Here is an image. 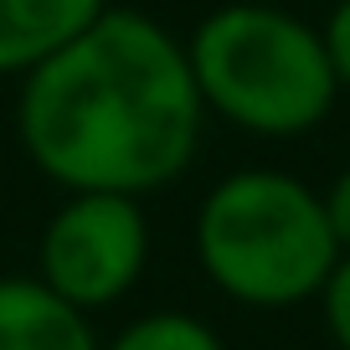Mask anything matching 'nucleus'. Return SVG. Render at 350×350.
<instances>
[{"label": "nucleus", "mask_w": 350, "mask_h": 350, "mask_svg": "<svg viewBox=\"0 0 350 350\" xmlns=\"http://www.w3.org/2000/svg\"><path fill=\"white\" fill-rule=\"evenodd\" d=\"M206 103L160 16L103 5L62 52L16 83L21 154L57 191L154 196L196 165Z\"/></svg>", "instance_id": "f257e3e1"}, {"label": "nucleus", "mask_w": 350, "mask_h": 350, "mask_svg": "<svg viewBox=\"0 0 350 350\" xmlns=\"http://www.w3.org/2000/svg\"><path fill=\"white\" fill-rule=\"evenodd\" d=\"M191 252L221 299L268 314L314 304L340 262L325 196L273 165H242L196 201Z\"/></svg>", "instance_id": "f03ea898"}, {"label": "nucleus", "mask_w": 350, "mask_h": 350, "mask_svg": "<svg viewBox=\"0 0 350 350\" xmlns=\"http://www.w3.org/2000/svg\"><path fill=\"white\" fill-rule=\"evenodd\" d=\"M186 57L206 119L252 139H304L345 93L319 26L268 0H227L206 11L186 36Z\"/></svg>", "instance_id": "7ed1b4c3"}, {"label": "nucleus", "mask_w": 350, "mask_h": 350, "mask_svg": "<svg viewBox=\"0 0 350 350\" xmlns=\"http://www.w3.org/2000/svg\"><path fill=\"white\" fill-rule=\"evenodd\" d=\"M150 252H154V232L139 196L62 191L57 211L42 221L31 273L52 294H62L72 309L103 314L139 288Z\"/></svg>", "instance_id": "20e7f679"}, {"label": "nucleus", "mask_w": 350, "mask_h": 350, "mask_svg": "<svg viewBox=\"0 0 350 350\" xmlns=\"http://www.w3.org/2000/svg\"><path fill=\"white\" fill-rule=\"evenodd\" d=\"M93 314L72 309L36 273H0V350H98Z\"/></svg>", "instance_id": "39448f33"}, {"label": "nucleus", "mask_w": 350, "mask_h": 350, "mask_svg": "<svg viewBox=\"0 0 350 350\" xmlns=\"http://www.w3.org/2000/svg\"><path fill=\"white\" fill-rule=\"evenodd\" d=\"M109 0H0V77H16L62 52Z\"/></svg>", "instance_id": "423d86ee"}, {"label": "nucleus", "mask_w": 350, "mask_h": 350, "mask_svg": "<svg viewBox=\"0 0 350 350\" xmlns=\"http://www.w3.org/2000/svg\"><path fill=\"white\" fill-rule=\"evenodd\" d=\"M98 350H227L217 325L191 309H144L119 325Z\"/></svg>", "instance_id": "0eeeda50"}, {"label": "nucleus", "mask_w": 350, "mask_h": 350, "mask_svg": "<svg viewBox=\"0 0 350 350\" xmlns=\"http://www.w3.org/2000/svg\"><path fill=\"white\" fill-rule=\"evenodd\" d=\"M319 319L335 350H350V252H340V262L329 268L325 288H319Z\"/></svg>", "instance_id": "6e6552de"}, {"label": "nucleus", "mask_w": 350, "mask_h": 350, "mask_svg": "<svg viewBox=\"0 0 350 350\" xmlns=\"http://www.w3.org/2000/svg\"><path fill=\"white\" fill-rule=\"evenodd\" d=\"M319 36H325V52H329V67H335L340 88H350V0L329 5V16L319 21Z\"/></svg>", "instance_id": "1a4fd4ad"}, {"label": "nucleus", "mask_w": 350, "mask_h": 350, "mask_svg": "<svg viewBox=\"0 0 350 350\" xmlns=\"http://www.w3.org/2000/svg\"><path fill=\"white\" fill-rule=\"evenodd\" d=\"M319 196H325V217H329V232H335L340 252H350V165L319 191Z\"/></svg>", "instance_id": "9d476101"}]
</instances>
